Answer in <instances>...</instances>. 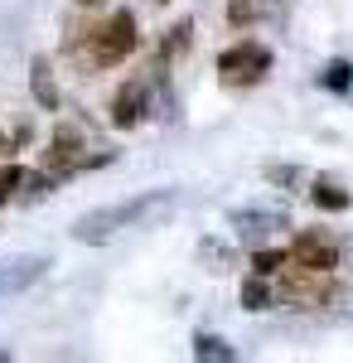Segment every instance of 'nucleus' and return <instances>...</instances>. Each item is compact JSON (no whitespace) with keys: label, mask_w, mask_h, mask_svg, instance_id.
I'll return each mask as SVG.
<instances>
[{"label":"nucleus","mask_w":353,"mask_h":363,"mask_svg":"<svg viewBox=\"0 0 353 363\" xmlns=\"http://www.w3.org/2000/svg\"><path fill=\"white\" fill-rule=\"evenodd\" d=\"M174 203H179V189H174V184H164V189H140V194L121 199V203H102V208L82 213L68 233H73V242H82V247H102V242L131 233V228H150L155 218H164Z\"/></svg>","instance_id":"f257e3e1"},{"label":"nucleus","mask_w":353,"mask_h":363,"mask_svg":"<svg viewBox=\"0 0 353 363\" xmlns=\"http://www.w3.org/2000/svg\"><path fill=\"white\" fill-rule=\"evenodd\" d=\"M140 49V25H136V10H111L102 25L78 29L68 39V54L78 58L87 73H102V68H116Z\"/></svg>","instance_id":"f03ea898"},{"label":"nucleus","mask_w":353,"mask_h":363,"mask_svg":"<svg viewBox=\"0 0 353 363\" xmlns=\"http://www.w3.org/2000/svg\"><path fill=\"white\" fill-rule=\"evenodd\" d=\"M271 49H267V44H262V39H237V44H228V49H223V54H218V83L223 87H232V92H237V87H262L267 83V73H271Z\"/></svg>","instance_id":"7ed1b4c3"},{"label":"nucleus","mask_w":353,"mask_h":363,"mask_svg":"<svg viewBox=\"0 0 353 363\" xmlns=\"http://www.w3.org/2000/svg\"><path fill=\"white\" fill-rule=\"evenodd\" d=\"M111 126L116 131H136L145 116L155 112V68L150 73H136V78H126V83L111 92Z\"/></svg>","instance_id":"20e7f679"},{"label":"nucleus","mask_w":353,"mask_h":363,"mask_svg":"<svg viewBox=\"0 0 353 363\" xmlns=\"http://www.w3.org/2000/svg\"><path fill=\"white\" fill-rule=\"evenodd\" d=\"M286 267H291V272H320V277H329V272L339 267V238L325 233V228L296 233V242L286 247Z\"/></svg>","instance_id":"39448f33"},{"label":"nucleus","mask_w":353,"mask_h":363,"mask_svg":"<svg viewBox=\"0 0 353 363\" xmlns=\"http://www.w3.org/2000/svg\"><path fill=\"white\" fill-rule=\"evenodd\" d=\"M228 228L242 238V242H252V247H262L271 233H281V228H291V218H286V208H232L228 213Z\"/></svg>","instance_id":"423d86ee"},{"label":"nucleus","mask_w":353,"mask_h":363,"mask_svg":"<svg viewBox=\"0 0 353 363\" xmlns=\"http://www.w3.org/2000/svg\"><path fill=\"white\" fill-rule=\"evenodd\" d=\"M49 257H10V262H0V296H20L29 291L34 281L49 277Z\"/></svg>","instance_id":"0eeeda50"},{"label":"nucleus","mask_w":353,"mask_h":363,"mask_svg":"<svg viewBox=\"0 0 353 363\" xmlns=\"http://www.w3.org/2000/svg\"><path fill=\"white\" fill-rule=\"evenodd\" d=\"M29 92H34V102L44 107V112H58L63 107V97H58V83H54V63L44 54L29 58Z\"/></svg>","instance_id":"6e6552de"},{"label":"nucleus","mask_w":353,"mask_h":363,"mask_svg":"<svg viewBox=\"0 0 353 363\" xmlns=\"http://www.w3.org/2000/svg\"><path fill=\"white\" fill-rule=\"evenodd\" d=\"M310 199H315L320 213H349L353 208V194L339 184V179H329V174H320V179L310 184Z\"/></svg>","instance_id":"1a4fd4ad"},{"label":"nucleus","mask_w":353,"mask_h":363,"mask_svg":"<svg viewBox=\"0 0 353 363\" xmlns=\"http://www.w3.org/2000/svg\"><path fill=\"white\" fill-rule=\"evenodd\" d=\"M189 44H194V20H179V25H174L169 34H164V44H160V58H155V68H160V73H169V68H174L179 58L189 54Z\"/></svg>","instance_id":"9d476101"},{"label":"nucleus","mask_w":353,"mask_h":363,"mask_svg":"<svg viewBox=\"0 0 353 363\" xmlns=\"http://www.w3.org/2000/svg\"><path fill=\"white\" fill-rule=\"evenodd\" d=\"M194 359H208V363H232L237 349L228 344L223 335H194Z\"/></svg>","instance_id":"9b49d317"},{"label":"nucleus","mask_w":353,"mask_h":363,"mask_svg":"<svg viewBox=\"0 0 353 363\" xmlns=\"http://www.w3.org/2000/svg\"><path fill=\"white\" fill-rule=\"evenodd\" d=\"M242 306L247 310H267V306H276V291H271V277H252L242 281Z\"/></svg>","instance_id":"f8f14e48"},{"label":"nucleus","mask_w":353,"mask_h":363,"mask_svg":"<svg viewBox=\"0 0 353 363\" xmlns=\"http://www.w3.org/2000/svg\"><path fill=\"white\" fill-rule=\"evenodd\" d=\"M320 87H329V92H349L353 87V63L349 58H329L325 73H320Z\"/></svg>","instance_id":"ddd939ff"},{"label":"nucleus","mask_w":353,"mask_h":363,"mask_svg":"<svg viewBox=\"0 0 353 363\" xmlns=\"http://www.w3.org/2000/svg\"><path fill=\"white\" fill-rule=\"evenodd\" d=\"M25 165H15V160H5L0 165V208L10 203V199H20V189H25Z\"/></svg>","instance_id":"4468645a"},{"label":"nucleus","mask_w":353,"mask_h":363,"mask_svg":"<svg viewBox=\"0 0 353 363\" xmlns=\"http://www.w3.org/2000/svg\"><path fill=\"white\" fill-rule=\"evenodd\" d=\"M281 267H286V252L257 247V257H252V272H257V277H281Z\"/></svg>","instance_id":"2eb2a0df"},{"label":"nucleus","mask_w":353,"mask_h":363,"mask_svg":"<svg viewBox=\"0 0 353 363\" xmlns=\"http://www.w3.org/2000/svg\"><path fill=\"white\" fill-rule=\"evenodd\" d=\"M267 179H271V184H300L305 174H300L296 165H267Z\"/></svg>","instance_id":"dca6fc26"},{"label":"nucleus","mask_w":353,"mask_h":363,"mask_svg":"<svg viewBox=\"0 0 353 363\" xmlns=\"http://www.w3.org/2000/svg\"><path fill=\"white\" fill-rule=\"evenodd\" d=\"M73 5H82V10H97V5H107V0H73Z\"/></svg>","instance_id":"f3484780"},{"label":"nucleus","mask_w":353,"mask_h":363,"mask_svg":"<svg viewBox=\"0 0 353 363\" xmlns=\"http://www.w3.org/2000/svg\"><path fill=\"white\" fill-rule=\"evenodd\" d=\"M5 150H10V140H5V136H0V160H5Z\"/></svg>","instance_id":"a211bd4d"},{"label":"nucleus","mask_w":353,"mask_h":363,"mask_svg":"<svg viewBox=\"0 0 353 363\" xmlns=\"http://www.w3.org/2000/svg\"><path fill=\"white\" fill-rule=\"evenodd\" d=\"M0 363H10V354H0Z\"/></svg>","instance_id":"6ab92c4d"},{"label":"nucleus","mask_w":353,"mask_h":363,"mask_svg":"<svg viewBox=\"0 0 353 363\" xmlns=\"http://www.w3.org/2000/svg\"><path fill=\"white\" fill-rule=\"evenodd\" d=\"M155 5H164V0H155Z\"/></svg>","instance_id":"aec40b11"}]
</instances>
